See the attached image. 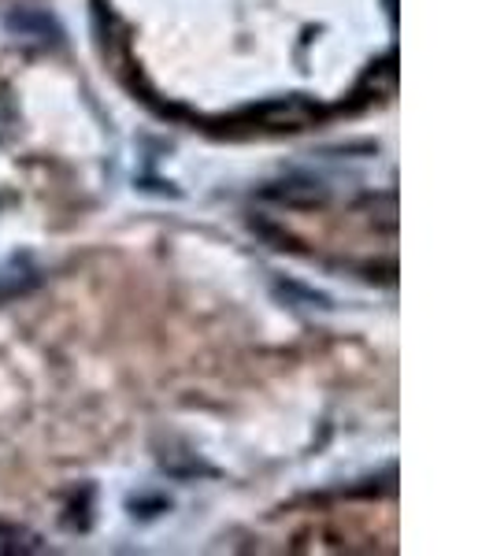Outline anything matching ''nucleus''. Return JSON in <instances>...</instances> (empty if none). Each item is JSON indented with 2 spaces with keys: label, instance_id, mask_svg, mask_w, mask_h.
Segmentation results:
<instances>
[{
  "label": "nucleus",
  "instance_id": "nucleus-1",
  "mask_svg": "<svg viewBox=\"0 0 493 556\" xmlns=\"http://www.w3.org/2000/svg\"><path fill=\"white\" fill-rule=\"evenodd\" d=\"M316 108L308 101H301V97H282V101H267L253 108V119L264 123L267 130H301L304 123L316 119Z\"/></svg>",
  "mask_w": 493,
  "mask_h": 556
},
{
  "label": "nucleus",
  "instance_id": "nucleus-2",
  "mask_svg": "<svg viewBox=\"0 0 493 556\" xmlns=\"http://www.w3.org/2000/svg\"><path fill=\"white\" fill-rule=\"evenodd\" d=\"M271 201H282V204H293V208H312V204H323L327 201V190L312 178H290V182H279L267 190Z\"/></svg>",
  "mask_w": 493,
  "mask_h": 556
}]
</instances>
